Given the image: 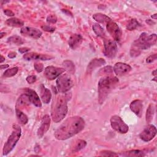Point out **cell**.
<instances>
[{
	"instance_id": "7",
	"label": "cell",
	"mask_w": 157,
	"mask_h": 157,
	"mask_svg": "<svg viewBox=\"0 0 157 157\" xmlns=\"http://www.w3.org/2000/svg\"><path fill=\"white\" fill-rule=\"evenodd\" d=\"M110 122L112 129L119 133L125 134L129 130L128 126L118 115L112 116L110 119Z\"/></svg>"
},
{
	"instance_id": "34",
	"label": "cell",
	"mask_w": 157,
	"mask_h": 157,
	"mask_svg": "<svg viewBox=\"0 0 157 157\" xmlns=\"http://www.w3.org/2000/svg\"><path fill=\"white\" fill-rule=\"evenodd\" d=\"M100 156H111V157H114V156H118V155L117 153H116L115 152L112 151H109V150H103L101 151L99 153Z\"/></svg>"
},
{
	"instance_id": "19",
	"label": "cell",
	"mask_w": 157,
	"mask_h": 157,
	"mask_svg": "<svg viewBox=\"0 0 157 157\" xmlns=\"http://www.w3.org/2000/svg\"><path fill=\"white\" fill-rule=\"evenodd\" d=\"M142 101L141 100L136 99L132 101L130 104L129 107L132 112H133L136 115L140 117L142 112Z\"/></svg>"
},
{
	"instance_id": "3",
	"label": "cell",
	"mask_w": 157,
	"mask_h": 157,
	"mask_svg": "<svg viewBox=\"0 0 157 157\" xmlns=\"http://www.w3.org/2000/svg\"><path fill=\"white\" fill-rule=\"evenodd\" d=\"M67 98L66 96L59 94L53 99L52 105L51 117L55 123L61 121L67 113Z\"/></svg>"
},
{
	"instance_id": "17",
	"label": "cell",
	"mask_w": 157,
	"mask_h": 157,
	"mask_svg": "<svg viewBox=\"0 0 157 157\" xmlns=\"http://www.w3.org/2000/svg\"><path fill=\"white\" fill-rule=\"evenodd\" d=\"M105 64V61L103 58H94L88 64L86 68V72L91 73L93 71Z\"/></svg>"
},
{
	"instance_id": "46",
	"label": "cell",
	"mask_w": 157,
	"mask_h": 157,
	"mask_svg": "<svg viewBox=\"0 0 157 157\" xmlns=\"http://www.w3.org/2000/svg\"><path fill=\"white\" fill-rule=\"evenodd\" d=\"M146 22H147V23H148L149 25H151L152 23H153V24H154V23H153L152 21H151L150 19H148V20H146Z\"/></svg>"
},
{
	"instance_id": "2",
	"label": "cell",
	"mask_w": 157,
	"mask_h": 157,
	"mask_svg": "<svg viewBox=\"0 0 157 157\" xmlns=\"http://www.w3.org/2000/svg\"><path fill=\"white\" fill-rule=\"evenodd\" d=\"M156 43V34L148 35L146 33H142L139 37L132 44L130 50V55L136 57L140 55L142 50H147Z\"/></svg>"
},
{
	"instance_id": "28",
	"label": "cell",
	"mask_w": 157,
	"mask_h": 157,
	"mask_svg": "<svg viewBox=\"0 0 157 157\" xmlns=\"http://www.w3.org/2000/svg\"><path fill=\"white\" fill-rule=\"evenodd\" d=\"M113 72V67L111 66H105L103 68L101 69L99 71V75H105V76L112 75Z\"/></svg>"
},
{
	"instance_id": "4",
	"label": "cell",
	"mask_w": 157,
	"mask_h": 157,
	"mask_svg": "<svg viewBox=\"0 0 157 157\" xmlns=\"http://www.w3.org/2000/svg\"><path fill=\"white\" fill-rule=\"evenodd\" d=\"M118 82V79L114 76H104L101 78L98 83V101L102 104L108 94Z\"/></svg>"
},
{
	"instance_id": "40",
	"label": "cell",
	"mask_w": 157,
	"mask_h": 157,
	"mask_svg": "<svg viewBox=\"0 0 157 157\" xmlns=\"http://www.w3.org/2000/svg\"><path fill=\"white\" fill-rule=\"evenodd\" d=\"M4 13L5 15H6L7 16H9V17H12L14 15V13L12 10H9V9H5L4 10Z\"/></svg>"
},
{
	"instance_id": "15",
	"label": "cell",
	"mask_w": 157,
	"mask_h": 157,
	"mask_svg": "<svg viewBox=\"0 0 157 157\" xmlns=\"http://www.w3.org/2000/svg\"><path fill=\"white\" fill-rule=\"evenodd\" d=\"M25 93L28 96L31 103H32L37 107H42V103L40 102L39 97L35 91L32 89L26 88L25 89Z\"/></svg>"
},
{
	"instance_id": "44",
	"label": "cell",
	"mask_w": 157,
	"mask_h": 157,
	"mask_svg": "<svg viewBox=\"0 0 157 157\" xmlns=\"http://www.w3.org/2000/svg\"><path fill=\"white\" fill-rule=\"evenodd\" d=\"M40 150V146L39 145H36V147H34V151H36V153H39Z\"/></svg>"
},
{
	"instance_id": "6",
	"label": "cell",
	"mask_w": 157,
	"mask_h": 157,
	"mask_svg": "<svg viewBox=\"0 0 157 157\" xmlns=\"http://www.w3.org/2000/svg\"><path fill=\"white\" fill-rule=\"evenodd\" d=\"M56 88L59 93H64L68 91L73 86V82L67 74L59 75L56 82Z\"/></svg>"
},
{
	"instance_id": "41",
	"label": "cell",
	"mask_w": 157,
	"mask_h": 157,
	"mask_svg": "<svg viewBox=\"0 0 157 157\" xmlns=\"http://www.w3.org/2000/svg\"><path fill=\"white\" fill-rule=\"evenodd\" d=\"M29 50L30 49L29 48H27V47H21V48H20L18 49V51L21 53H27L28 52H29Z\"/></svg>"
},
{
	"instance_id": "25",
	"label": "cell",
	"mask_w": 157,
	"mask_h": 157,
	"mask_svg": "<svg viewBox=\"0 0 157 157\" xmlns=\"http://www.w3.org/2000/svg\"><path fill=\"white\" fill-rule=\"evenodd\" d=\"M155 113V106L153 104H150L146 112V122L147 123H150L153 117V115Z\"/></svg>"
},
{
	"instance_id": "43",
	"label": "cell",
	"mask_w": 157,
	"mask_h": 157,
	"mask_svg": "<svg viewBox=\"0 0 157 157\" xmlns=\"http://www.w3.org/2000/svg\"><path fill=\"white\" fill-rule=\"evenodd\" d=\"M61 10L63 12H64L65 13H66L67 15H71L72 16V13L70 12V11H69L68 10H66V9H61Z\"/></svg>"
},
{
	"instance_id": "10",
	"label": "cell",
	"mask_w": 157,
	"mask_h": 157,
	"mask_svg": "<svg viewBox=\"0 0 157 157\" xmlns=\"http://www.w3.org/2000/svg\"><path fill=\"white\" fill-rule=\"evenodd\" d=\"M64 68L57 67L53 66H47L44 71V75L48 80H54L61 75L64 71Z\"/></svg>"
},
{
	"instance_id": "51",
	"label": "cell",
	"mask_w": 157,
	"mask_h": 157,
	"mask_svg": "<svg viewBox=\"0 0 157 157\" xmlns=\"http://www.w3.org/2000/svg\"><path fill=\"white\" fill-rule=\"evenodd\" d=\"M152 80H155V81L156 82V77H155L153 78V79H152Z\"/></svg>"
},
{
	"instance_id": "45",
	"label": "cell",
	"mask_w": 157,
	"mask_h": 157,
	"mask_svg": "<svg viewBox=\"0 0 157 157\" xmlns=\"http://www.w3.org/2000/svg\"><path fill=\"white\" fill-rule=\"evenodd\" d=\"M9 67L8 64H4V65H1V69H7Z\"/></svg>"
},
{
	"instance_id": "30",
	"label": "cell",
	"mask_w": 157,
	"mask_h": 157,
	"mask_svg": "<svg viewBox=\"0 0 157 157\" xmlns=\"http://www.w3.org/2000/svg\"><path fill=\"white\" fill-rule=\"evenodd\" d=\"M18 71V68L17 67H12L10 69H8L3 74V77H11L15 75Z\"/></svg>"
},
{
	"instance_id": "36",
	"label": "cell",
	"mask_w": 157,
	"mask_h": 157,
	"mask_svg": "<svg viewBox=\"0 0 157 157\" xmlns=\"http://www.w3.org/2000/svg\"><path fill=\"white\" fill-rule=\"evenodd\" d=\"M34 67L37 72H41L44 70V66L40 63H35L34 64Z\"/></svg>"
},
{
	"instance_id": "5",
	"label": "cell",
	"mask_w": 157,
	"mask_h": 157,
	"mask_svg": "<svg viewBox=\"0 0 157 157\" xmlns=\"http://www.w3.org/2000/svg\"><path fill=\"white\" fill-rule=\"evenodd\" d=\"M12 128V131L9 136L2 149V155L4 156L7 155L13 149L21 137V130L20 127L18 125L14 124Z\"/></svg>"
},
{
	"instance_id": "26",
	"label": "cell",
	"mask_w": 157,
	"mask_h": 157,
	"mask_svg": "<svg viewBox=\"0 0 157 157\" xmlns=\"http://www.w3.org/2000/svg\"><path fill=\"white\" fill-rule=\"evenodd\" d=\"M93 30L98 36L102 37V38L105 37V31H104V29L102 28V27L100 25H99L98 23L94 24L93 26Z\"/></svg>"
},
{
	"instance_id": "27",
	"label": "cell",
	"mask_w": 157,
	"mask_h": 157,
	"mask_svg": "<svg viewBox=\"0 0 157 157\" xmlns=\"http://www.w3.org/2000/svg\"><path fill=\"white\" fill-rule=\"evenodd\" d=\"M7 42L16 45H21L24 43L23 39L18 36H12L7 39Z\"/></svg>"
},
{
	"instance_id": "1",
	"label": "cell",
	"mask_w": 157,
	"mask_h": 157,
	"mask_svg": "<svg viewBox=\"0 0 157 157\" xmlns=\"http://www.w3.org/2000/svg\"><path fill=\"white\" fill-rule=\"evenodd\" d=\"M85 127L84 120L78 116L66 119L55 131L54 136L58 140H66L80 132Z\"/></svg>"
},
{
	"instance_id": "22",
	"label": "cell",
	"mask_w": 157,
	"mask_h": 157,
	"mask_svg": "<svg viewBox=\"0 0 157 157\" xmlns=\"http://www.w3.org/2000/svg\"><path fill=\"white\" fill-rule=\"evenodd\" d=\"M93 18L94 20H95L97 22L101 23H107L108 22L112 20L110 17L107 16L105 14L101 13H97L93 15Z\"/></svg>"
},
{
	"instance_id": "12",
	"label": "cell",
	"mask_w": 157,
	"mask_h": 157,
	"mask_svg": "<svg viewBox=\"0 0 157 157\" xmlns=\"http://www.w3.org/2000/svg\"><path fill=\"white\" fill-rule=\"evenodd\" d=\"M20 33L22 35L27 37H29L35 39H39L42 34V31L36 28L33 27H23L21 29Z\"/></svg>"
},
{
	"instance_id": "20",
	"label": "cell",
	"mask_w": 157,
	"mask_h": 157,
	"mask_svg": "<svg viewBox=\"0 0 157 157\" xmlns=\"http://www.w3.org/2000/svg\"><path fill=\"white\" fill-rule=\"evenodd\" d=\"M40 97L42 102L45 104L49 103L52 98V93L50 91L43 85H40Z\"/></svg>"
},
{
	"instance_id": "21",
	"label": "cell",
	"mask_w": 157,
	"mask_h": 157,
	"mask_svg": "<svg viewBox=\"0 0 157 157\" xmlns=\"http://www.w3.org/2000/svg\"><path fill=\"white\" fill-rule=\"evenodd\" d=\"M30 101L29 99L28 96L25 94H21L18 99L17 103H16V106H15V109H20V107L25 106L26 104H28L29 103H30Z\"/></svg>"
},
{
	"instance_id": "8",
	"label": "cell",
	"mask_w": 157,
	"mask_h": 157,
	"mask_svg": "<svg viewBox=\"0 0 157 157\" xmlns=\"http://www.w3.org/2000/svg\"><path fill=\"white\" fill-rule=\"evenodd\" d=\"M117 53V46L115 40L104 39V53L109 58H114Z\"/></svg>"
},
{
	"instance_id": "42",
	"label": "cell",
	"mask_w": 157,
	"mask_h": 157,
	"mask_svg": "<svg viewBox=\"0 0 157 157\" xmlns=\"http://www.w3.org/2000/svg\"><path fill=\"white\" fill-rule=\"evenodd\" d=\"M17 56V53L14 52H10V53H9L8 54V57L12 59L14 58L15 56Z\"/></svg>"
},
{
	"instance_id": "50",
	"label": "cell",
	"mask_w": 157,
	"mask_h": 157,
	"mask_svg": "<svg viewBox=\"0 0 157 157\" xmlns=\"http://www.w3.org/2000/svg\"><path fill=\"white\" fill-rule=\"evenodd\" d=\"M156 69L152 72V74H153V75H155V77H156Z\"/></svg>"
},
{
	"instance_id": "16",
	"label": "cell",
	"mask_w": 157,
	"mask_h": 157,
	"mask_svg": "<svg viewBox=\"0 0 157 157\" xmlns=\"http://www.w3.org/2000/svg\"><path fill=\"white\" fill-rule=\"evenodd\" d=\"M23 58L26 60L29 61V60H34V59H39V60H50L53 58V56L47 55H42V54H39L37 53H34V52H29V53H26L23 56Z\"/></svg>"
},
{
	"instance_id": "14",
	"label": "cell",
	"mask_w": 157,
	"mask_h": 157,
	"mask_svg": "<svg viewBox=\"0 0 157 157\" xmlns=\"http://www.w3.org/2000/svg\"><path fill=\"white\" fill-rule=\"evenodd\" d=\"M113 69L116 75L121 76L128 74L131 70V67L128 64L119 62L114 65Z\"/></svg>"
},
{
	"instance_id": "47",
	"label": "cell",
	"mask_w": 157,
	"mask_h": 157,
	"mask_svg": "<svg viewBox=\"0 0 157 157\" xmlns=\"http://www.w3.org/2000/svg\"><path fill=\"white\" fill-rule=\"evenodd\" d=\"M5 61V58H4L2 55H1V61H0V63H3V61Z\"/></svg>"
},
{
	"instance_id": "13",
	"label": "cell",
	"mask_w": 157,
	"mask_h": 157,
	"mask_svg": "<svg viewBox=\"0 0 157 157\" xmlns=\"http://www.w3.org/2000/svg\"><path fill=\"white\" fill-rule=\"evenodd\" d=\"M50 121L51 118L48 115H45L42 117L41 124L37 131V135L39 138H41L49 129L50 126Z\"/></svg>"
},
{
	"instance_id": "48",
	"label": "cell",
	"mask_w": 157,
	"mask_h": 157,
	"mask_svg": "<svg viewBox=\"0 0 157 157\" xmlns=\"http://www.w3.org/2000/svg\"><path fill=\"white\" fill-rule=\"evenodd\" d=\"M156 16H157V14H156V13H155L154 15H152L151 16V17L153 19L156 20Z\"/></svg>"
},
{
	"instance_id": "35",
	"label": "cell",
	"mask_w": 157,
	"mask_h": 157,
	"mask_svg": "<svg viewBox=\"0 0 157 157\" xmlns=\"http://www.w3.org/2000/svg\"><path fill=\"white\" fill-rule=\"evenodd\" d=\"M47 22L49 24H53L57 21V17L55 14H50L47 17Z\"/></svg>"
},
{
	"instance_id": "24",
	"label": "cell",
	"mask_w": 157,
	"mask_h": 157,
	"mask_svg": "<svg viewBox=\"0 0 157 157\" xmlns=\"http://www.w3.org/2000/svg\"><path fill=\"white\" fill-rule=\"evenodd\" d=\"M15 113H16V116L17 117V119L21 124H26L28 123V117L21 110L15 109Z\"/></svg>"
},
{
	"instance_id": "37",
	"label": "cell",
	"mask_w": 157,
	"mask_h": 157,
	"mask_svg": "<svg viewBox=\"0 0 157 157\" xmlns=\"http://www.w3.org/2000/svg\"><path fill=\"white\" fill-rule=\"evenodd\" d=\"M41 28L44 31H47V32H53L55 30V28L52 27L49 25H44L41 26Z\"/></svg>"
},
{
	"instance_id": "33",
	"label": "cell",
	"mask_w": 157,
	"mask_h": 157,
	"mask_svg": "<svg viewBox=\"0 0 157 157\" xmlns=\"http://www.w3.org/2000/svg\"><path fill=\"white\" fill-rule=\"evenodd\" d=\"M63 66L64 67L65 69H67L70 72H74L75 66H74V63L72 61L66 60L63 63Z\"/></svg>"
},
{
	"instance_id": "9",
	"label": "cell",
	"mask_w": 157,
	"mask_h": 157,
	"mask_svg": "<svg viewBox=\"0 0 157 157\" xmlns=\"http://www.w3.org/2000/svg\"><path fill=\"white\" fill-rule=\"evenodd\" d=\"M156 128L153 124H148L139 134L140 138L145 141L149 142L152 140L156 134Z\"/></svg>"
},
{
	"instance_id": "49",
	"label": "cell",
	"mask_w": 157,
	"mask_h": 157,
	"mask_svg": "<svg viewBox=\"0 0 157 157\" xmlns=\"http://www.w3.org/2000/svg\"><path fill=\"white\" fill-rule=\"evenodd\" d=\"M5 35H6V33H5L4 32H1V34H0V38L2 39V37H3L4 36H5Z\"/></svg>"
},
{
	"instance_id": "29",
	"label": "cell",
	"mask_w": 157,
	"mask_h": 157,
	"mask_svg": "<svg viewBox=\"0 0 157 157\" xmlns=\"http://www.w3.org/2000/svg\"><path fill=\"white\" fill-rule=\"evenodd\" d=\"M140 26V23L135 18H132L129 20L128 24L126 25V29L129 31L134 30Z\"/></svg>"
},
{
	"instance_id": "31",
	"label": "cell",
	"mask_w": 157,
	"mask_h": 157,
	"mask_svg": "<svg viewBox=\"0 0 157 157\" xmlns=\"http://www.w3.org/2000/svg\"><path fill=\"white\" fill-rule=\"evenodd\" d=\"M126 156H134V157H138V156H144L145 155V153L140 150H130L128 152H126Z\"/></svg>"
},
{
	"instance_id": "38",
	"label": "cell",
	"mask_w": 157,
	"mask_h": 157,
	"mask_svg": "<svg viewBox=\"0 0 157 157\" xmlns=\"http://www.w3.org/2000/svg\"><path fill=\"white\" fill-rule=\"evenodd\" d=\"M26 81H27L29 83L32 84V83H34V82L36 81L37 78H36V75H29V76H28V77L26 78Z\"/></svg>"
},
{
	"instance_id": "32",
	"label": "cell",
	"mask_w": 157,
	"mask_h": 157,
	"mask_svg": "<svg viewBox=\"0 0 157 157\" xmlns=\"http://www.w3.org/2000/svg\"><path fill=\"white\" fill-rule=\"evenodd\" d=\"M86 145V142L85 140H78V141L75 144L72 151L73 152H77V151H80V150L83 149V148H85Z\"/></svg>"
},
{
	"instance_id": "39",
	"label": "cell",
	"mask_w": 157,
	"mask_h": 157,
	"mask_svg": "<svg viewBox=\"0 0 157 157\" xmlns=\"http://www.w3.org/2000/svg\"><path fill=\"white\" fill-rule=\"evenodd\" d=\"M156 58H157V55L156 53H155L153 55H151L146 59V62L147 63H151L153 62L154 61H155L156 59Z\"/></svg>"
},
{
	"instance_id": "11",
	"label": "cell",
	"mask_w": 157,
	"mask_h": 157,
	"mask_svg": "<svg viewBox=\"0 0 157 157\" xmlns=\"http://www.w3.org/2000/svg\"><path fill=\"white\" fill-rule=\"evenodd\" d=\"M106 28L108 33L116 41H119L121 37V31L118 25L112 20L106 24Z\"/></svg>"
},
{
	"instance_id": "23",
	"label": "cell",
	"mask_w": 157,
	"mask_h": 157,
	"mask_svg": "<svg viewBox=\"0 0 157 157\" xmlns=\"http://www.w3.org/2000/svg\"><path fill=\"white\" fill-rule=\"evenodd\" d=\"M6 24L9 26L12 27H21L24 25V22L17 18H10L6 21Z\"/></svg>"
},
{
	"instance_id": "18",
	"label": "cell",
	"mask_w": 157,
	"mask_h": 157,
	"mask_svg": "<svg viewBox=\"0 0 157 157\" xmlns=\"http://www.w3.org/2000/svg\"><path fill=\"white\" fill-rule=\"evenodd\" d=\"M82 40L83 38L80 34H74L70 36L68 40V44L69 47L74 50L77 48L81 44Z\"/></svg>"
}]
</instances>
